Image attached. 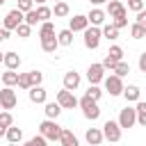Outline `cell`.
Listing matches in <instances>:
<instances>
[{
	"label": "cell",
	"instance_id": "36",
	"mask_svg": "<svg viewBox=\"0 0 146 146\" xmlns=\"http://www.w3.org/2000/svg\"><path fill=\"white\" fill-rule=\"evenodd\" d=\"M0 125L2 128H11L14 125V116H11V112H0Z\"/></svg>",
	"mask_w": 146,
	"mask_h": 146
},
{
	"label": "cell",
	"instance_id": "43",
	"mask_svg": "<svg viewBox=\"0 0 146 146\" xmlns=\"http://www.w3.org/2000/svg\"><path fill=\"white\" fill-rule=\"evenodd\" d=\"M100 64H103V66H105V71H107V68H110V71H114V66H116V64H119V62H114V59H112V57H110V55H105V59H103V62H100Z\"/></svg>",
	"mask_w": 146,
	"mask_h": 146
},
{
	"label": "cell",
	"instance_id": "25",
	"mask_svg": "<svg viewBox=\"0 0 146 146\" xmlns=\"http://www.w3.org/2000/svg\"><path fill=\"white\" fill-rule=\"evenodd\" d=\"M46 36H55V23H50V21L41 23V27H39V39H46Z\"/></svg>",
	"mask_w": 146,
	"mask_h": 146
},
{
	"label": "cell",
	"instance_id": "1",
	"mask_svg": "<svg viewBox=\"0 0 146 146\" xmlns=\"http://www.w3.org/2000/svg\"><path fill=\"white\" fill-rule=\"evenodd\" d=\"M62 130H64V128H62L57 121H52V119H46V121L39 123V135H43L48 141H59Z\"/></svg>",
	"mask_w": 146,
	"mask_h": 146
},
{
	"label": "cell",
	"instance_id": "50",
	"mask_svg": "<svg viewBox=\"0 0 146 146\" xmlns=\"http://www.w3.org/2000/svg\"><path fill=\"white\" fill-rule=\"evenodd\" d=\"M7 146H18V144H7Z\"/></svg>",
	"mask_w": 146,
	"mask_h": 146
},
{
	"label": "cell",
	"instance_id": "39",
	"mask_svg": "<svg viewBox=\"0 0 146 146\" xmlns=\"http://www.w3.org/2000/svg\"><path fill=\"white\" fill-rule=\"evenodd\" d=\"M125 2H128L125 9H130V11H135V14L144 11V0H125Z\"/></svg>",
	"mask_w": 146,
	"mask_h": 146
},
{
	"label": "cell",
	"instance_id": "34",
	"mask_svg": "<svg viewBox=\"0 0 146 146\" xmlns=\"http://www.w3.org/2000/svg\"><path fill=\"white\" fill-rule=\"evenodd\" d=\"M87 96L91 98V100H100V96H103V89L98 87V84H89V89H87Z\"/></svg>",
	"mask_w": 146,
	"mask_h": 146
},
{
	"label": "cell",
	"instance_id": "22",
	"mask_svg": "<svg viewBox=\"0 0 146 146\" xmlns=\"http://www.w3.org/2000/svg\"><path fill=\"white\" fill-rule=\"evenodd\" d=\"M71 14V9H68V5L62 0V2H55V7H52V16L55 18H64V16H68Z\"/></svg>",
	"mask_w": 146,
	"mask_h": 146
},
{
	"label": "cell",
	"instance_id": "17",
	"mask_svg": "<svg viewBox=\"0 0 146 146\" xmlns=\"http://www.w3.org/2000/svg\"><path fill=\"white\" fill-rule=\"evenodd\" d=\"M43 112H46V119H52V121H57V116L62 114V105L55 100V103H46L43 105Z\"/></svg>",
	"mask_w": 146,
	"mask_h": 146
},
{
	"label": "cell",
	"instance_id": "23",
	"mask_svg": "<svg viewBox=\"0 0 146 146\" xmlns=\"http://www.w3.org/2000/svg\"><path fill=\"white\" fill-rule=\"evenodd\" d=\"M100 32H103V36H105L107 41H116V39H119V30H116L112 23L103 25V27H100Z\"/></svg>",
	"mask_w": 146,
	"mask_h": 146
},
{
	"label": "cell",
	"instance_id": "12",
	"mask_svg": "<svg viewBox=\"0 0 146 146\" xmlns=\"http://www.w3.org/2000/svg\"><path fill=\"white\" fill-rule=\"evenodd\" d=\"M87 18H89V25L100 27V25L105 23V18H107V11H105V9H100V7H94V9L87 14Z\"/></svg>",
	"mask_w": 146,
	"mask_h": 146
},
{
	"label": "cell",
	"instance_id": "16",
	"mask_svg": "<svg viewBox=\"0 0 146 146\" xmlns=\"http://www.w3.org/2000/svg\"><path fill=\"white\" fill-rule=\"evenodd\" d=\"M21 62H23V59H21L18 52H5V62H2V64L7 66V71H16V68L21 66Z\"/></svg>",
	"mask_w": 146,
	"mask_h": 146
},
{
	"label": "cell",
	"instance_id": "54",
	"mask_svg": "<svg viewBox=\"0 0 146 146\" xmlns=\"http://www.w3.org/2000/svg\"><path fill=\"white\" fill-rule=\"evenodd\" d=\"M144 14H146V9H144Z\"/></svg>",
	"mask_w": 146,
	"mask_h": 146
},
{
	"label": "cell",
	"instance_id": "20",
	"mask_svg": "<svg viewBox=\"0 0 146 146\" xmlns=\"http://www.w3.org/2000/svg\"><path fill=\"white\" fill-rule=\"evenodd\" d=\"M139 94H141V89H139L137 84H128V87L123 89V98H125L128 103H137V100H139Z\"/></svg>",
	"mask_w": 146,
	"mask_h": 146
},
{
	"label": "cell",
	"instance_id": "56",
	"mask_svg": "<svg viewBox=\"0 0 146 146\" xmlns=\"http://www.w3.org/2000/svg\"><path fill=\"white\" fill-rule=\"evenodd\" d=\"M2 2H5V0H2Z\"/></svg>",
	"mask_w": 146,
	"mask_h": 146
},
{
	"label": "cell",
	"instance_id": "10",
	"mask_svg": "<svg viewBox=\"0 0 146 146\" xmlns=\"http://www.w3.org/2000/svg\"><path fill=\"white\" fill-rule=\"evenodd\" d=\"M87 80H89V84H98V82H103L105 80V66L98 62V64H89V68H87Z\"/></svg>",
	"mask_w": 146,
	"mask_h": 146
},
{
	"label": "cell",
	"instance_id": "4",
	"mask_svg": "<svg viewBox=\"0 0 146 146\" xmlns=\"http://www.w3.org/2000/svg\"><path fill=\"white\" fill-rule=\"evenodd\" d=\"M121 135H123V128L119 125V121H105L103 123V137L112 144L121 141Z\"/></svg>",
	"mask_w": 146,
	"mask_h": 146
},
{
	"label": "cell",
	"instance_id": "29",
	"mask_svg": "<svg viewBox=\"0 0 146 146\" xmlns=\"http://www.w3.org/2000/svg\"><path fill=\"white\" fill-rule=\"evenodd\" d=\"M125 16H128V9H123L121 14H116V16H112V25H114L116 30H121V27H125V25H128V18H125Z\"/></svg>",
	"mask_w": 146,
	"mask_h": 146
},
{
	"label": "cell",
	"instance_id": "5",
	"mask_svg": "<svg viewBox=\"0 0 146 146\" xmlns=\"http://www.w3.org/2000/svg\"><path fill=\"white\" fill-rule=\"evenodd\" d=\"M103 82H105V91H107L110 96H123V89H125V87H123V78H119V75L112 73V75H107Z\"/></svg>",
	"mask_w": 146,
	"mask_h": 146
},
{
	"label": "cell",
	"instance_id": "41",
	"mask_svg": "<svg viewBox=\"0 0 146 146\" xmlns=\"http://www.w3.org/2000/svg\"><path fill=\"white\" fill-rule=\"evenodd\" d=\"M16 9L23 11V14H27V11L34 9V0H18V7H16Z\"/></svg>",
	"mask_w": 146,
	"mask_h": 146
},
{
	"label": "cell",
	"instance_id": "45",
	"mask_svg": "<svg viewBox=\"0 0 146 146\" xmlns=\"http://www.w3.org/2000/svg\"><path fill=\"white\" fill-rule=\"evenodd\" d=\"M7 39H9V30H5V27H2V30H0V43H2V41H7Z\"/></svg>",
	"mask_w": 146,
	"mask_h": 146
},
{
	"label": "cell",
	"instance_id": "55",
	"mask_svg": "<svg viewBox=\"0 0 146 146\" xmlns=\"http://www.w3.org/2000/svg\"><path fill=\"white\" fill-rule=\"evenodd\" d=\"M121 2H123V0H121Z\"/></svg>",
	"mask_w": 146,
	"mask_h": 146
},
{
	"label": "cell",
	"instance_id": "30",
	"mask_svg": "<svg viewBox=\"0 0 146 146\" xmlns=\"http://www.w3.org/2000/svg\"><path fill=\"white\" fill-rule=\"evenodd\" d=\"M123 9H125V7H123L121 0H110V2H107V14H110V18L116 16V14H121Z\"/></svg>",
	"mask_w": 146,
	"mask_h": 146
},
{
	"label": "cell",
	"instance_id": "31",
	"mask_svg": "<svg viewBox=\"0 0 146 146\" xmlns=\"http://www.w3.org/2000/svg\"><path fill=\"white\" fill-rule=\"evenodd\" d=\"M130 36H132V39H146L144 25H141V23H132V25H130Z\"/></svg>",
	"mask_w": 146,
	"mask_h": 146
},
{
	"label": "cell",
	"instance_id": "33",
	"mask_svg": "<svg viewBox=\"0 0 146 146\" xmlns=\"http://www.w3.org/2000/svg\"><path fill=\"white\" fill-rule=\"evenodd\" d=\"M18 89H23V91H30V89H32L30 73H21V75H18Z\"/></svg>",
	"mask_w": 146,
	"mask_h": 146
},
{
	"label": "cell",
	"instance_id": "37",
	"mask_svg": "<svg viewBox=\"0 0 146 146\" xmlns=\"http://www.w3.org/2000/svg\"><path fill=\"white\" fill-rule=\"evenodd\" d=\"M23 146H48V139L43 137V135H36V137H32V139H27Z\"/></svg>",
	"mask_w": 146,
	"mask_h": 146
},
{
	"label": "cell",
	"instance_id": "26",
	"mask_svg": "<svg viewBox=\"0 0 146 146\" xmlns=\"http://www.w3.org/2000/svg\"><path fill=\"white\" fill-rule=\"evenodd\" d=\"M57 41H59V46H71L73 43V32L66 27V30H59L57 32Z\"/></svg>",
	"mask_w": 146,
	"mask_h": 146
},
{
	"label": "cell",
	"instance_id": "27",
	"mask_svg": "<svg viewBox=\"0 0 146 146\" xmlns=\"http://www.w3.org/2000/svg\"><path fill=\"white\" fill-rule=\"evenodd\" d=\"M18 75H21V73H16V71H5V73H2V84H5V87L18 84Z\"/></svg>",
	"mask_w": 146,
	"mask_h": 146
},
{
	"label": "cell",
	"instance_id": "51",
	"mask_svg": "<svg viewBox=\"0 0 146 146\" xmlns=\"http://www.w3.org/2000/svg\"><path fill=\"white\" fill-rule=\"evenodd\" d=\"M55 2H62V0H55Z\"/></svg>",
	"mask_w": 146,
	"mask_h": 146
},
{
	"label": "cell",
	"instance_id": "28",
	"mask_svg": "<svg viewBox=\"0 0 146 146\" xmlns=\"http://www.w3.org/2000/svg\"><path fill=\"white\" fill-rule=\"evenodd\" d=\"M135 110H137V123L146 128V103H144V100H137Z\"/></svg>",
	"mask_w": 146,
	"mask_h": 146
},
{
	"label": "cell",
	"instance_id": "21",
	"mask_svg": "<svg viewBox=\"0 0 146 146\" xmlns=\"http://www.w3.org/2000/svg\"><path fill=\"white\" fill-rule=\"evenodd\" d=\"M7 141L9 144H21V139H23V130L21 128H16V125H11V128H7Z\"/></svg>",
	"mask_w": 146,
	"mask_h": 146
},
{
	"label": "cell",
	"instance_id": "24",
	"mask_svg": "<svg viewBox=\"0 0 146 146\" xmlns=\"http://www.w3.org/2000/svg\"><path fill=\"white\" fill-rule=\"evenodd\" d=\"M34 11H36L39 23H46V21H50V16H52V9H50L48 5H41V7H36Z\"/></svg>",
	"mask_w": 146,
	"mask_h": 146
},
{
	"label": "cell",
	"instance_id": "3",
	"mask_svg": "<svg viewBox=\"0 0 146 146\" xmlns=\"http://www.w3.org/2000/svg\"><path fill=\"white\" fill-rule=\"evenodd\" d=\"M80 107H82L84 119H89V121H96V119L100 116V107H98V103H96V100H91L87 94L80 98Z\"/></svg>",
	"mask_w": 146,
	"mask_h": 146
},
{
	"label": "cell",
	"instance_id": "53",
	"mask_svg": "<svg viewBox=\"0 0 146 146\" xmlns=\"http://www.w3.org/2000/svg\"><path fill=\"white\" fill-rule=\"evenodd\" d=\"M144 30H146V25H144Z\"/></svg>",
	"mask_w": 146,
	"mask_h": 146
},
{
	"label": "cell",
	"instance_id": "7",
	"mask_svg": "<svg viewBox=\"0 0 146 146\" xmlns=\"http://www.w3.org/2000/svg\"><path fill=\"white\" fill-rule=\"evenodd\" d=\"M55 100L62 105V110H73V107H78V105H80V100L75 98V94H73V91H68V89L57 91V98H55Z\"/></svg>",
	"mask_w": 146,
	"mask_h": 146
},
{
	"label": "cell",
	"instance_id": "14",
	"mask_svg": "<svg viewBox=\"0 0 146 146\" xmlns=\"http://www.w3.org/2000/svg\"><path fill=\"white\" fill-rule=\"evenodd\" d=\"M27 96H30V100H32L34 105H46V103H48V94H46L43 87H32V89L27 91Z\"/></svg>",
	"mask_w": 146,
	"mask_h": 146
},
{
	"label": "cell",
	"instance_id": "6",
	"mask_svg": "<svg viewBox=\"0 0 146 146\" xmlns=\"http://www.w3.org/2000/svg\"><path fill=\"white\" fill-rule=\"evenodd\" d=\"M21 23H25V14H23V11H18V9H11V11H7L5 21H2V27L11 32V30H16Z\"/></svg>",
	"mask_w": 146,
	"mask_h": 146
},
{
	"label": "cell",
	"instance_id": "13",
	"mask_svg": "<svg viewBox=\"0 0 146 146\" xmlns=\"http://www.w3.org/2000/svg\"><path fill=\"white\" fill-rule=\"evenodd\" d=\"M80 82H82L80 73H75V71H66V73H64V89L75 91V89L80 87Z\"/></svg>",
	"mask_w": 146,
	"mask_h": 146
},
{
	"label": "cell",
	"instance_id": "35",
	"mask_svg": "<svg viewBox=\"0 0 146 146\" xmlns=\"http://www.w3.org/2000/svg\"><path fill=\"white\" fill-rule=\"evenodd\" d=\"M128 73H130V64H128V62H119V64L114 66V75L123 78V75H128Z\"/></svg>",
	"mask_w": 146,
	"mask_h": 146
},
{
	"label": "cell",
	"instance_id": "44",
	"mask_svg": "<svg viewBox=\"0 0 146 146\" xmlns=\"http://www.w3.org/2000/svg\"><path fill=\"white\" fill-rule=\"evenodd\" d=\"M137 66H139V71H141V73H146V50L139 55V62H137Z\"/></svg>",
	"mask_w": 146,
	"mask_h": 146
},
{
	"label": "cell",
	"instance_id": "40",
	"mask_svg": "<svg viewBox=\"0 0 146 146\" xmlns=\"http://www.w3.org/2000/svg\"><path fill=\"white\" fill-rule=\"evenodd\" d=\"M30 32H32V25H27V23H21V25L16 27V34H18L21 39H27Z\"/></svg>",
	"mask_w": 146,
	"mask_h": 146
},
{
	"label": "cell",
	"instance_id": "2",
	"mask_svg": "<svg viewBox=\"0 0 146 146\" xmlns=\"http://www.w3.org/2000/svg\"><path fill=\"white\" fill-rule=\"evenodd\" d=\"M84 36H82V41H84V48H89V50H96L98 46H100V39H103V32H100V27H94V25H89L84 32H82Z\"/></svg>",
	"mask_w": 146,
	"mask_h": 146
},
{
	"label": "cell",
	"instance_id": "32",
	"mask_svg": "<svg viewBox=\"0 0 146 146\" xmlns=\"http://www.w3.org/2000/svg\"><path fill=\"white\" fill-rule=\"evenodd\" d=\"M107 55H110L114 62H123V48H121V46H110Z\"/></svg>",
	"mask_w": 146,
	"mask_h": 146
},
{
	"label": "cell",
	"instance_id": "11",
	"mask_svg": "<svg viewBox=\"0 0 146 146\" xmlns=\"http://www.w3.org/2000/svg\"><path fill=\"white\" fill-rule=\"evenodd\" d=\"M89 27V18L84 16V14H75L71 21H68V30L75 34V32H84Z\"/></svg>",
	"mask_w": 146,
	"mask_h": 146
},
{
	"label": "cell",
	"instance_id": "49",
	"mask_svg": "<svg viewBox=\"0 0 146 146\" xmlns=\"http://www.w3.org/2000/svg\"><path fill=\"white\" fill-rule=\"evenodd\" d=\"M2 62H5V52L0 50V64H2Z\"/></svg>",
	"mask_w": 146,
	"mask_h": 146
},
{
	"label": "cell",
	"instance_id": "38",
	"mask_svg": "<svg viewBox=\"0 0 146 146\" xmlns=\"http://www.w3.org/2000/svg\"><path fill=\"white\" fill-rule=\"evenodd\" d=\"M30 82H32V87H41V82H43V73L41 71H30Z\"/></svg>",
	"mask_w": 146,
	"mask_h": 146
},
{
	"label": "cell",
	"instance_id": "52",
	"mask_svg": "<svg viewBox=\"0 0 146 146\" xmlns=\"http://www.w3.org/2000/svg\"><path fill=\"white\" fill-rule=\"evenodd\" d=\"M0 5H2V0H0Z\"/></svg>",
	"mask_w": 146,
	"mask_h": 146
},
{
	"label": "cell",
	"instance_id": "8",
	"mask_svg": "<svg viewBox=\"0 0 146 146\" xmlns=\"http://www.w3.org/2000/svg\"><path fill=\"white\" fill-rule=\"evenodd\" d=\"M135 123H137V110L130 107V105H125V107L119 112V125L125 130V128H132Z\"/></svg>",
	"mask_w": 146,
	"mask_h": 146
},
{
	"label": "cell",
	"instance_id": "18",
	"mask_svg": "<svg viewBox=\"0 0 146 146\" xmlns=\"http://www.w3.org/2000/svg\"><path fill=\"white\" fill-rule=\"evenodd\" d=\"M59 144H62V146H80L78 137H75V135H73V130H68V128H64V130H62Z\"/></svg>",
	"mask_w": 146,
	"mask_h": 146
},
{
	"label": "cell",
	"instance_id": "46",
	"mask_svg": "<svg viewBox=\"0 0 146 146\" xmlns=\"http://www.w3.org/2000/svg\"><path fill=\"white\" fill-rule=\"evenodd\" d=\"M89 2H91V5H94V7H100V5H107V2H110V0H89Z\"/></svg>",
	"mask_w": 146,
	"mask_h": 146
},
{
	"label": "cell",
	"instance_id": "48",
	"mask_svg": "<svg viewBox=\"0 0 146 146\" xmlns=\"http://www.w3.org/2000/svg\"><path fill=\"white\" fill-rule=\"evenodd\" d=\"M5 135H7V128H2V125H0V137H5Z\"/></svg>",
	"mask_w": 146,
	"mask_h": 146
},
{
	"label": "cell",
	"instance_id": "19",
	"mask_svg": "<svg viewBox=\"0 0 146 146\" xmlns=\"http://www.w3.org/2000/svg\"><path fill=\"white\" fill-rule=\"evenodd\" d=\"M57 48H59L57 34H55V36H46V39H41V50H43V52H50V55H52Z\"/></svg>",
	"mask_w": 146,
	"mask_h": 146
},
{
	"label": "cell",
	"instance_id": "9",
	"mask_svg": "<svg viewBox=\"0 0 146 146\" xmlns=\"http://www.w3.org/2000/svg\"><path fill=\"white\" fill-rule=\"evenodd\" d=\"M16 103H18L16 91H14L11 87H2V91H0V107L9 112V110H14V107H16Z\"/></svg>",
	"mask_w": 146,
	"mask_h": 146
},
{
	"label": "cell",
	"instance_id": "15",
	"mask_svg": "<svg viewBox=\"0 0 146 146\" xmlns=\"http://www.w3.org/2000/svg\"><path fill=\"white\" fill-rule=\"evenodd\" d=\"M84 139H87V144L89 146H98V144H103V128H89L87 132H84Z\"/></svg>",
	"mask_w": 146,
	"mask_h": 146
},
{
	"label": "cell",
	"instance_id": "42",
	"mask_svg": "<svg viewBox=\"0 0 146 146\" xmlns=\"http://www.w3.org/2000/svg\"><path fill=\"white\" fill-rule=\"evenodd\" d=\"M25 23H27V25H36V23H39V18H36V11H34V9L25 14Z\"/></svg>",
	"mask_w": 146,
	"mask_h": 146
},
{
	"label": "cell",
	"instance_id": "47",
	"mask_svg": "<svg viewBox=\"0 0 146 146\" xmlns=\"http://www.w3.org/2000/svg\"><path fill=\"white\" fill-rule=\"evenodd\" d=\"M46 2H48V0H34V5H36V7H41V5H46Z\"/></svg>",
	"mask_w": 146,
	"mask_h": 146
}]
</instances>
